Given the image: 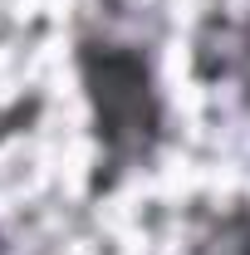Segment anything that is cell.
I'll list each match as a JSON object with an SVG mask.
<instances>
[{"label": "cell", "mask_w": 250, "mask_h": 255, "mask_svg": "<svg viewBox=\"0 0 250 255\" xmlns=\"http://www.w3.org/2000/svg\"><path fill=\"white\" fill-rule=\"evenodd\" d=\"M74 79L94 142L89 196H108L123 182L152 172L172 147V98L157 39H142L108 20H79Z\"/></svg>", "instance_id": "1"}, {"label": "cell", "mask_w": 250, "mask_h": 255, "mask_svg": "<svg viewBox=\"0 0 250 255\" xmlns=\"http://www.w3.org/2000/svg\"><path fill=\"white\" fill-rule=\"evenodd\" d=\"M182 255H250V196L201 211Z\"/></svg>", "instance_id": "2"}, {"label": "cell", "mask_w": 250, "mask_h": 255, "mask_svg": "<svg viewBox=\"0 0 250 255\" xmlns=\"http://www.w3.org/2000/svg\"><path fill=\"white\" fill-rule=\"evenodd\" d=\"M211 79L231 84V98H236L241 118L250 123V5L241 20H221V59L211 69Z\"/></svg>", "instance_id": "3"}, {"label": "cell", "mask_w": 250, "mask_h": 255, "mask_svg": "<svg viewBox=\"0 0 250 255\" xmlns=\"http://www.w3.org/2000/svg\"><path fill=\"white\" fill-rule=\"evenodd\" d=\"M0 255H10V236L5 231H0Z\"/></svg>", "instance_id": "4"}]
</instances>
